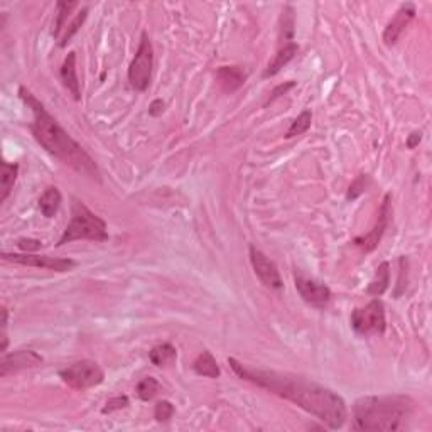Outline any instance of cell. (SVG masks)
Returning a JSON list of instances; mask_svg holds the SVG:
<instances>
[{"label": "cell", "mask_w": 432, "mask_h": 432, "mask_svg": "<svg viewBox=\"0 0 432 432\" xmlns=\"http://www.w3.org/2000/svg\"><path fill=\"white\" fill-rule=\"evenodd\" d=\"M228 365L241 380L255 383L257 387L272 392L285 401L296 403L302 410L319 419L329 429H341L348 417L346 403L336 392L319 383L306 380L304 377L292 373H282L274 370L250 368L235 358H228Z\"/></svg>", "instance_id": "cell-1"}, {"label": "cell", "mask_w": 432, "mask_h": 432, "mask_svg": "<svg viewBox=\"0 0 432 432\" xmlns=\"http://www.w3.org/2000/svg\"><path fill=\"white\" fill-rule=\"evenodd\" d=\"M19 96L34 114V122L31 125V131L36 140L51 156H54L56 159L70 165L76 172L90 177V179L100 181V171L96 167L95 161L88 156V152L84 151L82 145L64 131L61 125L58 124V120L44 108V105L24 87L19 88Z\"/></svg>", "instance_id": "cell-2"}, {"label": "cell", "mask_w": 432, "mask_h": 432, "mask_svg": "<svg viewBox=\"0 0 432 432\" xmlns=\"http://www.w3.org/2000/svg\"><path fill=\"white\" fill-rule=\"evenodd\" d=\"M414 403L403 395L362 397L353 405V429L399 431L412 414Z\"/></svg>", "instance_id": "cell-3"}, {"label": "cell", "mask_w": 432, "mask_h": 432, "mask_svg": "<svg viewBox=\"0 0 432 432\" xmlns=\"http://www.w3.org/2000/svg\"><path fill=\"white\" fill-rule=\"evenodd\" d=\"M76 240H91V241H105L108 240L107 223L98 215L87 208L82 201L73 200L71 204V220L66 230L59 238L58 247L71 244Z\"/></svg>", "instance_id": "cell-4"}, {"label": "cell", "mask_w": 432, "mask_h": 432, "mask_svg": "<svg viewBox=\"0 0 432 432\" xmlns=\"http://www.w3.org/2000/svg\"><path fill=\"white\" fill-rule=\"evenodd\" d=\"M152 68H154V47H152L147 32H142L139 47H137L131 66H128V82H131V87L134 90H147L149 83H151Z\"/></svg>", "instance_id": "cell-5"}, {"label": "cell", "mask_w": 432, "mask_h": 432, "mask_svg": "<svg viewBox=\"0 0 432 432\" xmlns=\"http://www.w3.org/2000/svg\"><path fill=\"white\" fill-rule=\"evenodd\" d=\"M351 328L362 336H373V334L385 333V308H383L382 301L373 299L363 308L355 309L351 313Z\"/></svg>", "instance_id": "cell-6"}, {"label": "cell", "mask_w": 432, "mask_h": 432, "mask_svg": "<svg viewBox=\"0 0 432 432\" xmlns=\"http://www.w3.org/2000/svg\"><path fill=\"white\" fill-rule=\"evenodd\" d=\"M59 377L75 390H88L103 382L105 373L96 362L80 360L59 371Z\"/></svg>", "instance_id": "cell-7"}, {"label": "cell", "mask_w": 432, "mask_h": 432, "mask_svg": "<svg viewBox=\"0 0 432 432\" xmlns=\"http://www.w3.org/2000/svg\"><path fill=\"white\" fill-rule=\"evenodd\" d=\"M6 262L26 265V267H36L44 270H54V272H70L76 267V262L71 258H58L50 255H38V253H2Z\"/></svg>", "instance_id": "cell-8"}, {"label": "cell", "mask_w": 432, "mask_h": 432, "mask_svg": "<svg viewBox=\"0 0 432 432\" xmlns=\"http://www.w3.org/2000/svg\"><path fill=\"white\" fill-rule=\"evenodd\" d=\"M43 363V357L34 350H19L14 353H3L0 360V377L6 378L19 371L36 368Z\"/></svg>", "instance_id": "cell-9"}, {"label": "cell", "mask_w": 432, "mask_h": 432, "mask_svg": "<svg viewBox=\"0 0 432 432\" xmlns=\"http://www.w3.org/2000/svg\"><path fill=\"white\" fill-rule=\"evenodd\" d=\"M250 262H252L253 272H255V276L260 278V282L265 285V288L282 289V285L284 284H282V277L277 265L274 264L262 250L250 247Z\"/></svg>", "instance_id": "cell-10"}, {"label": "cell", "mask_w": 432, "mask_h": 432, "mask_svg": "<svg viewBox=\"0 0 432 432\" xmlns=\"http://www.w3.org/2000/svg\"><path fill=\"white\" fill-rule=\"evenodd\" d=\"M390 216H392L390 195H387L385 200H383L382 206H380V209H378V216H377V221H375L373 228H371L370 232L366 233V235L355 238L353 244L357 245V247L365 250V252H371V250L377 248L378 244H380L383 233H385L387 227H389Z\"/></svg>", "instance_id": "cell-11"}, {"label": "cell", "mask_w": 432, "mask_h": 432, "mask_svg": "<svg viewBox=\"0 0 432 432\" xmlns=\"http://www.w3.org/2000/svg\"><path fill=\"white\" fill-rule=\"evenodd\" d=\"M296 289L301 297L314 308H325L331 301V290L328 285L313 281V278L296 277Z\"/></svg>", "instance_id": "cell-12"}, {"label": "cell", "mask_w": 432, "mask_h": 432, "mask_svg": "<svg viewBox=\"0 0 432 432\" xmlns=\"http://www.w3.org/2000/svg\"><path fill=\"white\" fill-rule=\"evenodd\" d=\"M415 17V6L414 3L407 2L403 3L401 9L397 10V14L394 15V19L387 24L385 31H383V43L387 46H394L399 41V38L405 32L409 24L414 21Z\"/></svg>", "instance_id": "cell-13"}, {"label": "cell", "mask_w": 432, "mask_h": 432, "mask_svg": "<svg viewBox=\"0 0 432 432\" xmlns=\"http://www.w3.org/2000/svg\"><path fill=\"white\" fill-rule=\"evenodd\" d=\"M247 71L240 66H221L216 71V82L221 87V90L233 93L247 82Z\"/></svg>", "instance_id": "cell-14"}, {"label": "cell", "mask_w": 432, "mask_h": 432, "mask_svg": "<svg viewBox=\"0 0 432 432\" xmlns=\"http://www.w3.org/2000/svg\"><path fill=\"white\" fill-rule=\"evenodd\" d=\"M59 75H61L63 84L66 87V90L71 93L73 98L75 100L82 98V88H80L78 75H76V52H68V56L63 61Z\"/></svg>", "instance_id": "cell-15"}, {"label": "cell", "mask_w": 432, "mask_h": 432, "mask_svg": "<svg viewBox=\"0 0 432 432\" xmlns=\"http://www.w3.org/2000/svg\"><path fill=\"white\" fill-rule=\"evenodd\" d=\"M297 52H299V46L296 43H292V41L284 43V46H282L281 50L277 51V54L274 56L272 61H270L269 66L265 68L264 78H269V76H276L277 73L285 66V64H289L294 58H296Z\"/></svg>", "instance_id": "cell-16"}, {"label": "cell", "mask_w": 432, "mask_h": 432, "mask_svg": "<svg viewBox=\"0 0 432 432\" xmlns=\"http://www.w3.org/2000/svg\"><path fill=\"white\" fill-rule=\"evenodd\" d=\"M80 3L78 2H58L56 3V24H54V31H52V36L58 41L59 36L63 34V31L66 29V26L73 21L76 14H71L73 9H76Z\"/></svg>", "instance_id": "cell-17"}, {"label": "cell", "mask_w": 432, "mask_h": 432, "mask_svg": "<svg viewBox=\"0 0 432 432\" xmlns=\"http://www.w3.org/2000/svg\"><path fill=\"white\" fill-rule=\"evenodd\" d=\"M193 370H195V373L201 375V377H208V378H218L221 373L215 357H213L211 351H208V350H204L203 353H200V357H198L195 363H193Z\"/></svg>", "instance_id": "cell-18"}, {"label": "cell", "mask_w": 432, "mask_h": 432, "mask_svg": "<svg viewBox=\"0 0 432 432\" xmlns=\"http://www.w3.org/2000/svg\"><path fill=\"white\" fill-rule=\"evenodd\" d=\"M61 201L63 198L58 188H47L41 195V198H39V208H41V213L46 218H52L56 213H58L59 206H61Z\"/></svg>", "instance_id": "cell-19"}, {"label": "cell", "mask_w": 432, "mask_h": 432, "mask_svg": "<svg viewBox=\"0 0 432 432\" xmlns=\"http://www.w3.org/2000/svg\"><path fill=\"white\" fill-rule=\"evenodd\" d=\"M149 358L156 366H171L177 358V350L171 343H163V345H157L151 350Z\"/></svg>", "instance_id": "cell-20"}, {"label": "cell", "mask_w": 432, "mask_h": 432, "mask_svg": "<svg viewBox=\"0 0 432 432\" xmlns=\"http://www.w3.org/2000/svg\"><path fill=\"white\" fill-rule=\"evenodd\" d=\"M0 167H2V186H0L2 188V196H0V203H3L9 198L12 189H14L15 181H17L19 164H9L3 161Z\"/></svg>", "instance_id": "cell-21"}, {"label": "cell", "mask_w": 432, "mask_h": 432, "mask_svg": "<svg viewBox=\"0 0 432 432\" xmlns=\"http://www.w3.org/2000/svg\"><path fill=\"white\" fill-rule=\"evenodd\" d=\"M390 284V265L387 262L380 264V267L377 269V277L375 281L370 282L368 289L366 292L371 294V296H382L387 289H389Z\"/></svg>", "instance_id": "cell-22"}, {"label": "cell", "mask_w": 432, "mask_h": 432, "mask_svg": "<svg viewBox=\"0 0 432 432\" xmlns=\"http://www.w3.org/2000/svg\"><path fill=\"white\" fill-rule=\"evenodd\" d=\"M311 122H313V114H311L309 110L301 112V114H299L296 119L292 120L289 131L285 132V139H292V137L306 134V132L309 131Z\"/></svg>", "instance_id": "cell-23"}, {"label": "cell", "mask_w": 432, "mask_h": 432, "mask_svg": "<svg viewBox=\"0 0 432 432\" xmlns=\"http://www.w3.org/2000/svg\"><path fill=\"white\" fill-rule=\"evenodd\" d=\"M87 15H88V7H83V9L80 10L78 14L75 15V17H73V21L68 24L66 29H64L63 34L59 36V39H58L59 47H64L68 43H70V39L76 34V32H78L80 27L83 26V22H84V19H87Z\"/></svg>", "instance_id": "cell-24"}, {"label": "cell", "mask_w": 432, "mask_h": 432, "mask_svg": "<svg viewBox=\"0 0 432 432\" xmlns=\"http://www.w3.org/2000/svg\"><path fill=\"white\" fill-rule=\"evenodd\" d=\"M159 390L161 385L154 377H145L144 380H140L139 385H137V395L145 402L152 401V399L159 394Z\"/></svg>", "instance_id": "cell-25"}, {"label": "cell", "mask_w": 432, "mask_h": 432, "mask_svg": "<svg viewBox=\"0 0 432 432\" xmlns=\"http://www.w3.org/2000/svg\"><path fill=\"white\" fill-rule=\"evenodd\" d=\"M172 414H174V405H172L171 402L161 401L156 403V409H154L156 421H159V422L169 421V419L172 417Z\"/></svg>", "instance_id": "cell-26"}, {"label": "cell", "mask_w": 432, "mask_h": 432, "mask_svg": "<svg viewBox=\"0 0 432 432\" xmlns=\"http://www.w3.org/2000/svg\"><path fill=\"white\" fill-rule=\"evenodd\" d=\"M17 245L24 253H36L39 248L43 247L41 241L32 240V238H21V240L17 241Z\"/></svg>", "instance_id": "cell-27"}, {"label": "cell", "mask_w": 432, "mask_h": 432, "mask_svg": "<svg viewBox=\"0 0 432 432\" xmlns=\"http://www.w3.org/2000/svg\"><path fill=\"white\" fill-rule=\"evenodd\" d=\"M128 405V399L127 397H114L110 399V401L107 402V405L103 407V414H110V412L114 410H120V409H125V407Z\"/></svg>", "instance_id": "cell-28"}, {"label": "cell", "mask_w": 432, "mask_h": 432, "mask_svg": "<svg viewBox=\"0 0 432 432\" xmlns=\"http://www.w3.org/2000/svg\"><path fill=\"white\" fill-rule=\"evenodd\" d=\"M294 87H296V83H294V82H289V83H285V84H278L276 90L272 91V96H270L269 102H274V100L278 98V96H281V95H285V93H288L290 88H294Z\"/></svg>", "instance_id": "cell-29"}, {"label": "cell", "mask_w": 432, "mask_h": 432, "mask_svg": "<svg viewBox=\"0 0 432 432\" xmlns=\"http://www.w3.org/2000/svg\"><path fill=\"white\" fill-rule=\"evenodd\" d=\"M164 107H165V103L163 102V100L157 98L151 103V107H149V114H151L152 117H159L164 112Z\"/></svg>", "instance_id": "cell-30"}, {"label": "cell", "mask_w": 432, "mask_h": 432, "mask_svg": "<svg viewBox=\"0 0 432 432\" xmlns=\"http://www.w3.org/2000/svg\"><path fill=\"white\" fill-rule=\"evenodd\" d=\"M421 139H422L421 132H412V134L409 135V139H407V147L415 149L419 145V142H421Z\"/></svg>", "instance_id": "cell-31"}]
</instances>
